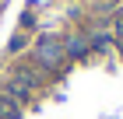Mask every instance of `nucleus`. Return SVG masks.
<instances>
[{
    "label": "nucleus",
    "instance_id": "f257e3e1",
    "mask_svg": "<svg viewBox=\"0 0 123 119\" xmlns=\"http://www.w3.org/2000/svg\"><path fill=\"white\" fill-rule=\"evenodd\" d=\"M63 56H67L63 39H56V35H42V39L35 42V63L42 67V70L60 67V63H63Z\"/></svg>",
    "mask_w": 123,
    "mask_h": 119
},
{
    "label": "nucleus",
    "instance_id": "7ed1b4c3",
    "mask_svg": "<svg viewBox=\"0 0 123 119\" xmlns=\"http://www.w3.org/2000/svg\"><path fill=\"white\" fill-rule=\"evenodd\" d=\"M120 49H123V28H120Z\"/></svg>",
    "mask_w": 123,
    "mask_h": 119
},
{
    "label": "nucleus",
    "instance_id": "f03ea898",
    "mask_svg": "<svg viewBox=\"0 0 123 119\" xmlns=\"http://www.w3.org/2000/svg\"><path fill=\"white\" fill-rule=\"evenodd\" d=\"M18 116H21V105L0 95V119H18Z\"/></svg>",
    "mask_w": 123,
    "mask_h": 119
}]
</instances>
